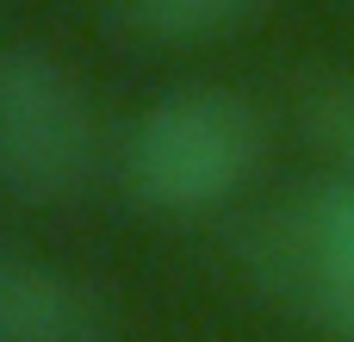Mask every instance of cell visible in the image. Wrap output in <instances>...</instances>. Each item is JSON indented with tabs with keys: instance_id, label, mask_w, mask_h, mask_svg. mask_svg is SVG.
<instances>
[{
	"instance_id": "cell-1",
	"label": "cell",
	"mask_w": 354,
	"mask_h": 342,
	"mask_svg": "<svg viewBox=\"0 0 354 342\" xmlns=\"http://www.w3.org/2000/svg\"><path fill=\"white\" fill-rule=\"evenodd\" d=\"M268 131L255 106L230 87L162 93L124 137V187L143 212L199 218L249 187L261 168Z\"/></svg>"
},
{
	"instance_id": "cell-2",
	"label": "cell",
	"mask_w": 354,
	"mask_h": 342,
	"mask_svg": "<svg viewBox=\"0 0 354 342\" xmlns=\"http://www.w3.org/2000/svg\"><path fill=\"white\" fill-rule=\"evenodd\" d=\"M100 168L87 87L44 44H0V193L68 206Z\"/></svg>"
},
{
	"instance_id": "cell-3",
	"label": "cell",
	"mask_w": 354,
	"mask_h": 342,
	"mask_svg": "<svg viewBox=\"0 0 354 342\" xmlns=\"http://www.w3.org/2000/svg\"><path fill=\"white\" fill-rule=\"evenodd\" d=\"M243 262L274 305L354 342V181H330L261 218Z\"/></svg>"
},
{
	"instance_id": "cell-4",
	"label": "cell",
	"mask_w": 354,
	"mask_h": 342,
	"mask_svg": "<svg viewBox=\"0 0 354 342\" xmlns=\"http://www.w3.org/2000/svg\"><path fill=\"white\" fill-rule=\"evenodd\" d=\"M0 342H112V312L87 280L0 249Z\"/></svg>"
},
{
	"instance_id": "cell-5",
	"label": "cell",
	"mask_w": 354,
	"mask_h": 342,
	"mask_svg": "<svg viewBox=\"0 0 354 342\" xmlns=\"http://www.w3.org/2000/svg\"><path fill=\"white\" fill-rule=\"evenodd\" d=\"M268 0H118V19L149 44H212L249 25Z\"/></svg>"
},
{
	"instance_id": "cell-6",
	"label": "cell",
	"mask_w": 354,
	"mask_h": 342,
	"mask_svg": "<svg viewBox=\"0 0 354 342\" xmlns=\"http://www.w3.org/2000/svg\"><path fill=\"white\" fill-rule=\"evenodd\" d=\"M305 118H311V137L342 162V181H354V75L317 81L305 100Z\"/></svg>"
}]
</instances>
